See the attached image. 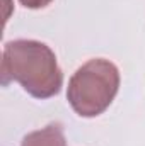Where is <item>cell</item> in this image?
I'll list each match as a JSON object with an SVG mask.
<instances>
[{"label":"cell","instance_id":"6da1fadb","mask_svg":"<svg viewBox=\"0 0 145 146\" xmlns=\"http://www.w3.org/2000/svg\"><path fill=\"white\" fill-rule=\"evenodd\" d=\"M3 83L17 80L34 97H50L60 90L62 73L53 53L34 41H15L5 44L2 63Z\"/></svg>","mask_w":145,"mask_h":146},{"label":"cell","instance_id":"3957f363","mask_svg":"<svg viewBox=\"0 0 145 146\" xmlns=\"http://www.w3.org/2000/svg\"><path fill=\"white\" fill-rule=\"evenodd\" d=\"M22 146H63V138L60 129L50 126L43 133H34L24 139Z\"/></svg>","mask_w":145,"mask_h":146},{"label":"cell","instance_id":"7a4b0ae2","mask_svg":"<svg viewBox=\"0 0 145 146\" xmlns=\"http://www.w3.org/2000/svg\"><path fill=\"white\" fill-rule=\"evenodd\" d=\"M118 82V70L111 63L92 60L70 80L68 100L80 115H97L111 104Z\"/></svg>","mask_w":145,"mask_h":146},{"label":"cell","instance_id":"277c9868","mask_svg":"<svg viewBox=\"0 0 145 146\" xmlns=\"http://www.w3.org/2000/svg\"><path fill=\"white\" fill-rule=\"evenodd\" d=\"M26 7H31V9H36V7H44L50 0H21Z\"/></svg>","mask_w":145,"mask_h":146}]
</instances>
